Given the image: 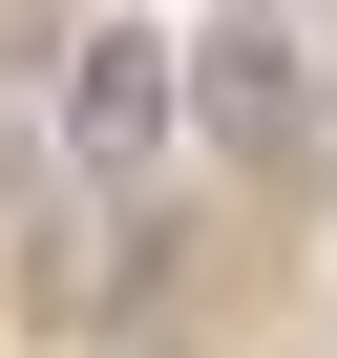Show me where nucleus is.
<instances>
[{
  "label": "nucleus",
  "instance_id": "1",
  "mask_svg": "<svg viewBox=\"0 0 337 358\" xmlns=\"http://www.w3.org/2000/svg\"><path fill=\"white\" fill-rule=\"evenodd\" d=\"M168 127H211V148L295 169V148L337 127V85H316V22H295V0H253V22H211V43H168Z\"/></svg>",
  "mask_w": 337,
  "mask_h": 358
},
{
  "label": "nucleus",
  "instance_id": "2",
  "mask_svg": "<svg viewBox=\"0 0 337 358\" xmlns=\"http://www.w3.org/2000/svg\"><path fill=\"white\" fill-rule=\"evenodd\" d=\"M43 148L85 169V190H127V169L168 148V43H148V22H85L64 85H43Z\"/></svg>",
  "mask_w": 337,
  "mask_h": 358
},
{
  "label": "nucleus",
  "instance_id": "3",
  "mask_svg": "<svg viewBox=\"0 0 337 358\" xmlns=\"http://www.w3.org/2000/svg\"><path fill=\"white\" fill-rule=\"evenodd\" d=\"M22 295H43V337H127V316H168V211H148V190H106V211H64Z\"/></svg>",
  "mask_w": 337,
  "mask_h": 358
},
{
  "label": "nucleus",
  "instance_id": "4",
  "mask_svg": "<svg viewBox=\"0 0 337 358\" xmlns=\"http://www.w3.org/2000/svg\"><path fill=\"white\" fill-rule=\"evenodd\" d=\"M22 190H43V127H22V106H0V211H22Z\"/></svg>",
  "mask_w": 337,
  "mask_h": 358
}]
</instances>
